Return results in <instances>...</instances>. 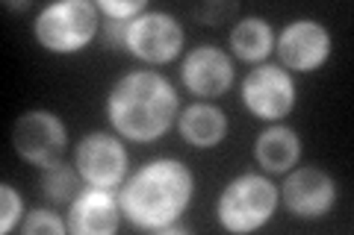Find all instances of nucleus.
I'll use <instances>...</instances> for the list:
<instances>
[{
  "instance_id": "f257e3e1",
  "label": "nucleus",
  "mask_w": 354,
  "mask_h": 235,
  "mask_svg": "<svg viewBox=\"0 0 354 235\" xmlns=\"http://www.w3.org/2000/svg\"><path fill=\"white\" fill-rule=\"evenodd\" d=\"M195 194V176L189 165L171 156H160L139 165L130 180L118 188L121 215L136 229L174 232Z\"/></svg>"
},
{
  "instance_id": "f03ea898",
  "label": "nucleus",
  "mask_w": 354,
  "mask_h": 235,
  "mask_svg": "<svg viewBox=\"0 0 354 235\" xmlns=\"http://www.w3.org/2000/svg\"><path fill=\"white\" fill-rule=\"evenodd\" d=\"M177 92L157 71H127L106 94V118L121 139L148 144L165 136L177 121Z\"/></svg>"
},
{
  "instance_id": "7ed1b4c3",
  "label": "nucleus",
  "mask_w": 354,
  "mask_h": 235,
  "mask_svg": "<svg viewBox=\"0 0 354 235\" xmlns=\"http://www.w3.org/2000/svg\"><path fill=\"white\" fill-rule=\"evenodd\" d=\"M281 192L266 174H239L218 194L216 218L227 232H257L274 218Z\"/></svg>"
},
{
  "instance_id": "20e7f679",
  "label": "nucleus",
  "mask_w": 354,
  "mask_h": 235,
  "mask_svg": "<svg viewBox=\"0 0 354 235\" xmlns=\"http://www.w3.org/2000/svg\"><path fill=\"white\" fill-rule=\"evenodd\" d=\"M101 30V12L92 0H57L39 9L32 36L48 53H80Z\"/></svg>"
},
{
  "instance_id": "39448f33",
  "label": "nucleus",
  "mask_w": 354,
  "mask_h": 235,
  "mask_svg": "<svg viewBox=\"0 0 354 235\" xmlns=\"http://www.w3.org/2000/svg\"><path fill=\"white\" fill-rule=\"evenodd\" d=\"M183 41H186L183 27L174 15L160 12V9H145L142 15L127 21L121 50H127L136 59L151 65H169L180 56Z\"/></svg>"
},
{
  "instance_id": "423d86ee",
  "label": "nucleus",
  "mask_w": 354,
  "mask_h": 235,
  "mask_svg": "<svg viewBox=\"0 0 354 235\" xmlns=\"http://www.w3.org/2000/svg\"><path fill=\"white\" fill-rule=\"evenodd\" d=\"M65 144H68V130L62 118L50 109H27L21 112L12 124V147L30 165H50L57 162Z\"/></svg>"
},
{
  "instance_id": "0eeeda50",
  "label": "nucleus",
  "mask_w": 354,
  "mask_h": 235,
  "mask_svg": "<svg viewBox=\"0 0 354 235\" xmlns=\"http://www.w3.org/2000/svg\"><path fill=\"white\" fill-rule=\"evenodd\" d=\"M295 80L281 65H257L245 80H242V106L254 118L278 124L295 109Z\"/></svg>"
},
{
  "instance_id": "6e6552de",
  "label": "nucleus",
  "mask_w": 354,
  "mask_h": 235,
  "mask_svg": "<svg viewBox=\"0 0 354 235\" xmlns=\"http://www.w3.org/2000/svg\"><path fill=\"white\" fill-rule=\"evenodd\" d=\"M74 165L86 185L95 188H118L127 176V147L118 136L95 130L80 139L74 150Z\"/></svg>"
},
{
  "instance_id": "1a4fd4ad",
  "label": "nucleus",
  "mask_w": 354,
  "mask_h": 235,
  "mask_svg": "<svg viewBox=\"0 0 354 235\" xmlns=\"http://www.w3.org/2000/svg\"><path fill=\"white\" fill-rule=\"evenodd\" d=\"M330 48L334 41H330L328 27L313 18H295L274 36V53L281 59V68L286 71L310 74L322 68L330 56Z\"/></svg>"
},
{
  "instance_id": "9d476101",
  "label": "nucleus",
  "mask_w": 354,
  "mask_h": 235,
  "mask_svg": "<svg viewBox=\"0 0 354 235\" xmlns=\"http://www.w3.org/2000/svg\"><path fill=\"white\" fill-rule=\"evenodd\" d=\"M283 206L301 221L325 218L337 203V183L322 167H295L286 171V180L278 188Z\"/></svg>"
},
{
  "instance_id": "9b49d317",
  "label": "nucleus",
  "mask_w": 354,
  "mask_h": 235,
  "mask_svg": "<svg viewBox=\"0 0 354 235\" xmlns=\"http://www.w3.org/2000/svg\"><path fill=\"white\" fill-rule=\"evenodd\" d=\"M234 59L216 48V44H201V48H195L183 56L180 62V80L183 85L189 88L192 94L198 97H221L227 92L230 85H234Z\"/></svg>"
},
{
  "instance_id": "f8f14e48",
  "label": "nucleus",
  "mask_w": 354,
  "mask_h": 235,
  "mask_svg": "<svg viewBox=\"0 0 354 235\" xmlns=\"http://www.w3.org/2000/svg\"><path fill=\"white\" fill-rule=\"evenodd\" d=\"M121 221V203L113 188H80V194L68 206V232L71 235H115Z\"/></svg>"
},
{
  "instance_id": "ddd939ff",
  "label": "nucleus",
  "mask_w": 354,
  "mask_h": 235,
  "mask_svg": "<svg viewBox=\"0 0 354 235\" xmlns=\"http://www.w3.org/2000/svg\"><path fill=\"white\" fill-rule=\"evenodd\" d=\"M177 132H180V139L189 144V147L213 150L227 136V115L216 103L198 100V103L186 106L180 115H177Z\"/></svg>"
},
{
  "instance_id": "4468645a",
  "label": "nucleus",
  "mask_w": 354,
  "mask_h": 235,
  "mask_svg": "<svg viewBox=\"0 0 354 235\" xmlns=\"http://www.w3.org/2000/svg\"><path fill=\"white\" fill-rule=\"evenodd\" d=\"M254 159L266 174H286L301 159V136L286 124H269L254 141Z\"/></svg>"
},
{
  "instance_id": "2eb2a0df",
  "label": "nucleus",
  "mask_w": 354,
  "mask_h": 235,
  "mask_svg": "<svg viewBox=\"0 0 354 235\" xmlns=\"http://www.w3.org/2000/svg\"><path fill=\"white\" fill-rule=\"evenodd\" d=\"M227 44L239 59L245 62H263L269 59L272 50H274V32L269 27L266 18H257V15H248L234 24L227 36Z\"/></svg>"
},
{
  "instance_id": "dca6fc26",
  "label": "nucleus",
  "mask_w": 354,
  "mask_h": 235,
  "mask_svg": "<svg viewBox=\"0 0 354 235\" xmlns=\"http://www.w3.org/2000/svg\"><path fill=\"white\" fill-rule=\"evenodd\" d=\"M80 171H74L71 165H65L62 159L50 162L41 167V192L53 203H71L80 194Z\"/></svg>"
},
{
  "instance_id": "f3484780",
  "label": "nucleus",
  "mask_w": 354,
  "mask_h": 235,
  "mask_svg": "<svg viewBox=\"0 0 354 235\" xmlns=\"http://www.w3.org/2000/svg\"><path fill=\"white\" fill-rule=\"evenodd\" d=\"M18 229L24 235H62V232H68V223L53 209H32L24 215Z\"/></svg>"
},
{
  "instance_id": "a211bd4d",
  "label": "nucleus",
  "mask_w": 354,
  "mask_h": 235,
  "mask_svg": "<svg viewBox=\"0 0 354 235\" xmlns=\"http://www.w3.org/2000/svg\"><path fill=\"white\" fill-rule=\"evenodd\" d=\"M24 197L18 194V188H12L9 183L0 185V232L9 235L12 229L21 227V221H24Z\"/></svg>"
},
{
  "instance_id": "6ab92c4d",
  "label": "nucleus",
  "mask_w": 354,
  "mask_h": 235,
  "mask_svg": "<svg viewBox=\"0 0 354 235\" xmlns=\"http://www.w3.org/2000/svg\"><path fill=\"white\" fill-rule=\"evenodd\" d=\"M97 12H104L109 21H133L148 9L145 0H97Z\"/></svg>"
},
{
  "instance_id": "aec40b11",
  "label": "nucleus",
  "mask_w": 354,
  "mask_h": 235,
  "mask_svg": "<svg viewBox=\"0 0 354 235\" xmlns=\"http://www.w3.org/2000/svg\"><path fill=\"white\" fill-rule=\"evenodd\" d=\"M3 6H6V9H15V12H24V9H30L32 3H30V0H6Z\"/></svg>"
}]
</instances>
